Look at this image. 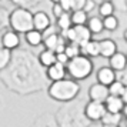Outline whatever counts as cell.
Instances as JSON below:
<instances>
[{
	"instance_id": "obj_1",
	"label": "cell",
	"mask_w": 127,
	"mask_h": 127,
	"mask_svg": "<svg viewBox=\"0 0 127 127\" xmlns=\"http://www.w3.org/2000/svg\"><path fill=\"white\" fill-rule=\"evenodd\" d=\"M80 92L79 83H76L74 79H60V80L52 81L49 87V96L56 101H70L77 97Z\"/></svg>"
},
{
	"instance_id": "obj_36",
	"label": "cell",
	"mask_w": 127,
	"mask_h": 127,
	"mask_svg": "<svg viewBox=\"0 0 127 127\" xmlns=\"http://www.w3.org/2000/svg\"><path fill=\"white\" fill-rule=\"evenodd\" d=\"M126 127H127V120H126Z\"/></svg>"
},
{
	"instance_id": "obj_3",
	"label": "cell",
	"mask_w": 127,
	"mask_h": 127,
	"mask_svg": "<svg viewBox=\"0 0 127 127\" xmlns=\"http://www.w3.org/2000/svg\"><path fill=\"white\" fill-rule=\"evenodd\" d=\"M9 23L14 32L26 33L33 29V14L24 7H17L10 13Z\"/></svg>"
},
{
	"instance_id": "obj_8",
	"label": "cell",
	"mask_w": 127,
	"mask_h": 127,
	"mask_svg": "<svg viewBox=\"0 0 127 127\" xmlns=\"http://www.w3.org/2000/svg\"><path fill=\"white\" fill-rule=\"evenodd\" d=\"M1 44L4 49H9V50H13V49H17L20 46V37H19L17 32H6L3 37H1Z\"/></svg>"
},
{
	"instance_id": "obj_22",
	"label": "cell",
	"mask_w": 127,
	"mask_h": 127,
	"mask_svg": "<svg viewBox=\"0 0 127 127\" xmlns=\"http://www.w3.org/2000/svg\"><path fill=\"white\" fill-rule=\"evenodd\" d=\"M103 24H104V29L109 30V32H114L117 27H119V20L116 16L110 14V16H106L103 17Z\"/></svg>"
},
{
	"instance_id": "obj_2",
	"label": "cell",
	"mask_w": 127,
	"mask_h": 127,
	"mask_svg": "<svg viewBox=\"0 0 127 127\" xmlns=\"http://www.w3.org/2000/svg\"><path fill=\"white\" fill-rule=\"evenodd\" d=\"M66 71L74 80H84L93 73V62L89 56L79 54L69 60V63L66 64Z\"/></svg>"
},
{
	"instance_id": "obj_18",
	"label": "cell",
	"mask_w": 127,
	"mask_h": 127,
	"mask_svg": "<svg viewBox=\"0 0 127 127\" xmlns=\"http://www.w3.org/2000/svg\"><path fill=\"white\" fill-rule=\"evenodd\" d=\"M70 17H71V24L76 26V24H86L87 23V13L80 9V10H73V13L70 14Z\"/></svg>"
},
{
	"instance_id": "obj_13",
	"label": "cell",
	"mask_w": 127,
	"mask_h": 127,
	"mask_svg": "<svg viewBox=\"0 0 127 127\" xmlns=\"http://www.w3.org/2000/svg\"><path fill=\"white\" fill-rule=\"evenodd\" d=\"M98 44H100V56H103V57H106V59L111 57V56L117 52V44H116L113 40H110V39L100 40Z\"/></svg>"
},
{
	"instance_id": "obj_6",
	"label": "cell",
	"mask_w": 127,
	"mask_h": 127,
	"mask_svg": "<svg viewBox=\"0 0 127 127\" xmlns=\"http://www.w3.org/2000/svg\"><path fill=\"white\" fill-rule=\"evenodd\" d=\"M110 96L109 93V86H104L101 83H94L93 86H90L89 89V97L90 100H94V101H101L104 103L106 98Z\"/></svg>"
},
{
	"instance_id": "obj_35",
	"label": "cell",
	"mask_w": 127,
	"mask_h": 127,
	"mask_svg": "<svg viewBox=\"0 0 127 127\" xmlns=\"http://www.w3.org/2000/svg\"><path fill=\"white\" fill-rule=\"evenodd\" d=\"M50 1H53V3H57L59 0H50Z\"/></svg>"
},
{
	"instance_id": "obj_10",
	"label": "cell",
	"mask_w": 127,
	"mask_h": 127,
	"mask_svg": "<svg viewBox=\"0 0 127 127\" xmlns=\"http://www.w3.org/2000/svg\"><path fill=\"white\" fill-rule=\"evenodd\" d=\"M47 77L52 81L60 80V79H64L66 77V66L62 63L56 62L54 64L49 66L47 67Z\"/></svg>"
},
{
	"instance_id": "obj_32",
	"label": "cell",
	"mask_w": 127,
	"mask_h": 127,
	"mask_svg": "<svg viewBox=\"0 0 127 127\" xmlns=\"http://www.w3.org/2000/svg\"><path fill=\"white\" fill-rule=\"evenodd\" d=\"M121 113H124V116L127 117V104H124V107H123V111Z\"/></svg>"
},
{
	"instance_id": "obj_26",
	"label": "cell",
	"mask_w": 127,
	"mask_h": 127,
	"mask_svg": "<svg viewBox=\"0 0 127 127\" xmlns=\"http://www.w3.org/2000/svg\"><path fill=\"white\" fill-rule=\"evenodd\" d=\"M69 60H70L69 56H67L64 52L56 53V62H59V63H62V64H64V66H66V64L69 63Z\"/></svg>"
},
{
	"instance_id": "obj_15",
	"label": "cell",
	"mask_w": 127,
	"mask_h": 127,
	"mask_svg": "<svg viewBox=\"0 0 127 127\" xmlns=\"http://www.w3.org/2000/svg\"><path fill=\"white\" fill-rule=\"evenodd\" d=\"M86 26L89 27V30L92 32V34H100V33H101V32L104 30L103 19L97 17V16H94V17L87 19V23H86Z\"/></svg>"
},
{
	"instance_id": "obj_34",
	"label": "cell",
	"mask_w": 127,
	"mask_h": 127,
	"mask_svg": "<svg viewBox=\"0 0 127 127\" xmlns=\"http://www.w3.org/2000/svg\"><path fill=\"white\" fill-rule=\"evenodd\" d=\"M124 40L127 41V30H126V32H124Z\"/></svg>"
},
{
	"instance_id": "obj_4",
	"label": "cell",
	"mask_w": 127,
	"mask_h": 127,
	"mask_svg": "<svg viewBox=\"0 0 127 127\" xmlns=\"http://www.w3.org/2000/svg\"><path fill=\"white\" fill-rule=\"evenodd\" d=\"M92 32L89 30L86 24H76V26H71L70 29L67 30H62V37L67 39L69 41H74V43H79L80 47L92 39Z\"/></svg>"
},
{
	"instance_id": "obj_5",
	"label": "cell",
	"mask_w": 127,
	"mask_h": 127,
	"mask_svg": "<svg viewBox=\"0 0 127 127\" xmlns=\"http://www.w3.org/2000/svg\"><path fill=\"white\" fill-rule=\"evenodd\" d=\"M106 113H107V110H106L104 103L94 101V100H90L86 104V109H84V116L92 121H100Z\"/></svg>"
},
{
	"instance_id": "obj_9",
	"label": "cell",
	"mask_w": 127,
	"mask_h": 127,
	"mask_svg": "<svg viewBox=\"0 0 127 127\" xmlns=\"http://www.w3.org/2000/svg\"><path fill=\"white\" fill-rule=\"evenodd\" d=\"M109 63L114 71H123L127 66V56L124 53L116 52L111 57H109Z\"/></svg>"
},
{
	"instance_id": "obj_20",
	"label": "cell",
	"mask_w": 127,
	"mask_h": 127,
	"mask_svg": "<svg viewBox=\"0 0 127 127\" xmlns=\"http://www.w3.org/2000/svg\"><path fill=\"white\" fill-rule=\"evenodd\" d=\"M57 19V26L60 27V30H67L70 29L73 24H71V17H70V13L69 12H64L63 14H60Z\"/></svg>"
},
{
	"instance_id": "obj_31",
	"label": "cell",
	"mask_w": 127,
	"mask_h": 127,
	"mask_svg": "<svg viewBox=\"0 0 127 127\" xmlns=\"http://www.w3.org/2000/svg\"><path fill=\"white\" fill-rule=\"evenodd\" d=\"M121 100L124 101V104H127V84L124 86V90H123V93H121Z\"/></svg>"
},
{
	"instance_id": "obj_17",
	"label": "cell",
	"mask_w": 127,
	"mask_h": 127,
	"mask_svg": "<svg viewBox=\"0 0 127 127\" xmlns=\"http://www.w3.org/2000/svg\"><path fill=\"white\" fill-rule=\"evenodd\" d=\"M39 62H40V64L43 67L47 69L49 66H52V64L56 63V53L53 52V50H49V49L43 50L39 54Z\"/></svg>"
},
{
	"instance_id": "obj_21",
	"label": "cell",
	"mask_w": 127,
	"mask_h": 127,
	"mask_svg": "<svg viewBox=\"0 0 127 127\" xmlns=\"http://www.w3.org/2000/svg\"><path fill=\"white\" fill-rule=\"evenodd\" d=\"M81 52V47L79 43H74V41H69V44H66L64 47V53L69 56V59H73L76 56H79Z\"/></svg>"
},
{
	"instance_id": "obj_16",
	"label": "cell",
	"mask_w": 127,
	"mask_h": 127,
	"mask_svg": "<svg viewBox=\"0 0 127 127\" xmlns=\"http://www.w3.org/2000/svg\"><path fill=\"white\" fill-rule=\"evenodd\" d=\"M24 39H26V41L29 43L30 46H39V44H41L43 43V36H41V32H39V30L36 29H32L29 30V32H26L24 33Z\"/></svg>"
},
{
	"instance_id": "obj_27",
	"label": "cell",
	"mask_w": 127,
	"mask_h": 127,
	"mask_svg": "<svg viewBox=\"0 0 127 127\" xmlns=\"http://www.w3.org/2000/svg\"><path fill=\"white\" fill-rule=\"evenodd\" d=\"M87 0H71V12L73 10H80L84 7Z\"/></svg>"
},
{
	"instance_id": "obj_25",
	"label": "cell",
	"mask_w": 127,
	"mask_h": 127,
	"mask_svg": "<svg viewBox=\"0 0 127 127\" xmlns=\"http://www.w3.org/2000/svg\"><path fill=\"white\" fill-rule=\"evenodd\" d=\"M120 120H121L120 113H109V111L101 119V121H103L104 124H119Z\"/></svg>"
},
{
	"instance_id": "obj_19",
	"label": "cell",
	"mask_w": 127,
	"mask_h": 127,
	"mask_svg": "<svg viewBox=\"0 0 127 127\" xmlns=\"http://www.w3.org/2000/svg\"><path fill=\"white\" fill-rule=\"evenodd\" d=\"M43 41H44V46H46V49L53 50V52H54V50L57 49L59 44H60V43H63V39H62V36L50 34V36H47Z\"/></svg>"
},
{
	"instance_id": "obj_14",
	"label": "cell",
	"mask_w": 127,
	"mask_h": 127,
	"mask_svg": "<svg viewBox=\"0 0 127 127\" xmlns=\"http://www.w3.org/2000/svg\"><path fill=\"white\" fill-rule=\"evenodd\" d=\"M81 49L84 50V53H86L89 57H97V56H100V44H98L97 40L90 39L89 41H86L81 46Z\"/></svg>"
},
{
	"instance_id": "obj_33",
	"label": "cell",
	"mask_w": 127,
	"mask_h": 127,
	"mask_svg": "<svg viewBox=\"0 0 127 127\" xmlns=\"http://www.w3.org/2000/svg\"><path fill=\"white\" fill-rule=\"evenodd\" d=\"M104 127H117V124H104Z\"/></svg>"
},
{
	"instance_id": "obj_30",
	"label": "cell",
	"mask_w": 127,
	"mask_h": 127,
	"mask_svg": "<svg viewBox=\"0 0 127 127\" xmlns=\"http://www.w3.org/2000/svg\"><path fill=\"white\" fill-rule=\"evenodd\" d=\"M93 9H94V1H93V0H87L84 7H83V10H84L86 13H90Z\"/></svg>"
},
{
	"instance_id": "obj_7",
	"label": "cell",
	"mask_w": 127,
	"mask_h": 127,
	"mask_svg": "<svg viewBox=\"0 0 127 127\" xmlns=\"http://www.w3.org/2000/svg\"><path fill=\"white\" fill-rule=\"evenodd\" d=\"M104 106H106V110H107L109 113H121V111H123V107H124V101L121 100L120 96H113V94H110L109 97L106 98Z\"/></svg>"
},
{
	"instance_id": "obj_28",
	"label": "cell",
	"mask_w": 127,
	"mask_h": 127,
	"mask_svg": "<svg viewBox=\"0 0 127 127\" xmlns=\"http://www.w3.org/2000/svg\"><path fill=\"white\" fill-rule=\"evenodd\" d=\"M57 3H60V6L63 7L64 12H70L71 10V0H59Z\"/></svg>"
},
{
	"instance_id": "obj_11",
	"label": "cell",
	"mask_w": 127,
	"mask_h": 127,
	"mask_svg": "<svg viewBox=\"0 0 127 127\" xmlns=\"http://www.w3.org/2000/svg\"><path fill=\"white\" fill-rule=\"evenodd\" d=\"M49 27H50V19L44 12H37L36 14H33V29L44 32Z\"/></svg>"
},
{
	"instance_id": "obj_29",
	"label": "cell",
	"mask_w": 127,
	"mask_h": 127,
	"mask_svg": "<svg viewBox=\"0 0 127 127\" xmlns=\"http://www.w3.org/2000/svg\"><path fill=\"white\" fill-rule=\"evenodd\" d=\"M64 10H63V7L60 6V3H54V6H53V14L56 16V17H59L60 14H63Z\"/></svg>"
},
{
	"instance_id": "obj_24",
	"label": "cell",
	"mask_w": 127,
	"mask_h": 127,
	"mask_svg": "<svg viewBox=\"0 0 127 127\" xmlns=\"http://www.w3.org/2000/svg\"><path fill=\"white\" fill-rule=\"evenodd\" d=\"M124 83L123 81H119V80H114L111 84H109V93L113 94V96H121V93L124 90Z\"/></svg>"
},
{
	"instance_id": "obj_12",
	"label": "cell",
	"mask_w": 127,
	"mask_h": 127,
	"mask_svg": "<svg viewBox=\"0 0 127 127\" xmlns=\"http://www.w3.org/2000/svg\"><path fill=\"white\" fill-rule=\"evenodd\" d=\"M116 80V71L111 67H101L97 71V81L104 86H109Z\"/></svg>"
},
{
	"instance_id": "obj_23",
	"label": "cell",
	"mask_w": 127,
	"mask_h": 127,
	"mask_svg": "<svg viewBox=\"0 0 127 127\" xmlns=\"http://www.w3.org/2000/svg\"><path fill=\"white\" fill-rule=\"evenodd\" d=\"M113 12H114V6H113V3H111V1H106V0H103V3H101L100 7H98V13H100V16H101V17H106V16L113 14Z\"/></svg>"
}]
</instances>
